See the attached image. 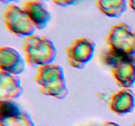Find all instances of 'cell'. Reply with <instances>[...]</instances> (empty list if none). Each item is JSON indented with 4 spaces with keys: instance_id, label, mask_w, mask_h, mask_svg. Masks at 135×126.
Returning a JSON list of instances; mask_svg holds the SVG:
<instances>
[{
    "instance_id": "6da1fadb",
    "label": "cell",
    "mask_w": 135,
    "mask_h": 126,
    "mask_svg": "<svg viewBox=\"0 0 135 126\" xmlns=\"http://www.w3.org/2000/svg\"><path fill=\"white\" fill-rule=\"evenodd\" d=\"M34 80L44 95L60 100L68 96L64 70L61 66L50 64L38 67Z\"/></svg>"
},
{
    "instance_id": "7a4b0ae2",
    "label": "cell",
    "mask_w": 135,
    "mask_h": 126,
    "mask_svg": "<svg viewBox=\"0 0 135 126\" xmlns=\"http://www.w3.org/2000/svg\"><path fill=\"white\" fill-rule=\"evenodd\" d=\"M22 49L25 60L31 66L52 64L57 55L56 48L51 40L34 34L24 38Z\"/></svg>"
},
{
    "instance_id": "3957f363",
    "label": "cell",
    "mask_w": 135,
    "mask_h": 126,
    "mask_svg": "<svg viewBox=\"0 0 135 126\" xmlns=\"http://www.w3.org/2000/svg\"><path fill=\"white\" fill-rule=\"evenodd\" d=\"M102 61L111 69L112 76L121 88H131L135 83V55H117L108 49L102 55Z\"/></svg>"
},
{
    "instance_id": "277c9868",
    "label": "cell",
    "mask_w": 135,
    "mask_h": 126,
    "mask_svg": "<svg viewBox=\"0 0 135 126\" xmlns=\"http://www.w3.org/2000/svg\"><path fill=\"white\" fill-rule=\"evenodd\" d=\"M108 49L117 55H135V32L124 22L112 26L106 38Z\"/></svg>"
},
{
    "instance_id": "5b68a950",
    "label": "cell",
    "mask_w": 135,
    "mask_h": 126,
    "mask_svg": "<svg viewBox=\"0 0 135 126\" xmlns=\"http://www.w3.org/2000/svg\"><path fill=\"white\" fill-rule=\"evenodd\" d=\"M3 20L6 28L20 38L34 35L36 30L25 9L14 4L8 5L5 8Z\"/></svg>"
},
{
    "instance_id": "8992f818",
    "label": "cell",
    "mask_w": 135,
    "mask_h": 126,
    "mask_svg": "<svg viewBox=\"0 0 135 126\" xmlns=\"http://www.w3.org/2000/svg\"><path fill=\"white\" fill-rule=\"evenodd\" d=\"M95 49L96 43L90 39L82 37L75 39L65 49L68 64L75 69H84L93 57Z\"/></svg>"
},
{
    "instance_id": "52a82bcc",
    "label": "cell",
    "mask_w": 135,
    "mask_h": 126,
    "mask_svg": "<svg viewBox=\"0 0 135 126\" xmlns=\"http://www.w3.org/2000/svg\"><path fill=\"white\" fill-rule=\"evenodd\" d=\"M25 70V62L17 50L6 46L0 48V71L18 76Z\"/></svg>"
},
{
    "instance_id": "ba28073f",
    "label": "cell",
    "mask_w": 135,
    "mask_h": 126,
    "mask_svg": "<svg viewBox=\"0 0 135 126\" xmlns=\"http://www.w3.org/2000/svg\"><path fill=\"white\" fill-rule=\"evenodd\" d=\"M134 107V94L129 88H122L113 93L109 101V110L119 116L131 113Z\"/></svg>"
},
{
    "instance_id": "9c48e42d",
    "label": "cell",
    "mask_w": 135,
    "mask_h": 126,
    "mask_svg": "<svg viewBox=\"0 0 135 126\" xmlns=\"http://www.w3.org/2000/svg\"><path fill=\"white\" fill-rule=\"evenodd\" d=\"M23 9L38 30L44 29L51 20V14L42 1H28L24 4Z\"/></svg>"
},
{
    "instance_id": "30bf717a",
    "label": "cell",
    "mask_w": 135,
    "mask_h": 126,
    "mask_svg": "<svg viewBox=\"0 0 135 126\" xmlns=\"http://www.w3.org/2000/svg\"><path fill=\"white\" fill-rule=\"evenodd\" d=\"M22 93L19 77L0 71V100H15Z\"/></svg>"
},
{
    "instance_id": "8fae6325",
    "label": "cell",
    "mask_w": 135,
    "mask_h": 126,
    "mask_svg": "<svg viewBox=\"0 0 135 126\" xmlns=\"http://www.w3.org/2000/svg\"><path fill=\"white\" fill-rule=\"evenodd\" d=\"M98 9L109 18H119L127 9L126 0H96Z\"/></svg>"
},
{
    "instance_id": "7c38bea8",
    "label": "cell",
    "mask_w": 135,
    "mask_h": 126,
    "mask_svg": "<svg viewBox=\"0 0 135 126\" xmlns=\"http://www.w3.org/2000/svg\"><path fill=\"white\" fill-rule=\"evenodd\" d=\"M0 126H35L32 119L28 113L22 112L0 118Z\"/></svg>"
},
{
    "instance_id": "4fadbf2b",
    "label": "cell",
    "mask_w": 135,
    "mask_h": 126,
    "mask_svg": "<svg viewBox=\"0 0 135 126\" xmlns=\"http://www.w3.org/2000/svg\"><path fill=\"white\" fill-rule=\"evenodd\" d=\"M23 110L14 100H0V118L21 113Z\"/></svg>"
},
{
    "instance_id": "5bb4252c",
    "label": "cell",
    "mask_w": 135,
    "mask_h": 126,
    "mask_svg": "<svg viewBox=\"0 0 135 126\" xmlns=\"http://www.w3.org/2000/svg\"><path fill=\"white\" fill-rule=\"evenodd\" d=\"M77 0H52L53 2L57 5H59L60 7H65L71 6L73 5Z\"/></svg>"
},
{
    "instance_id": "9a60e30c",
    "label": "cell",
    "mask_w": 135,
    "mask_h": 126,
    "mask_svg": "<svg viewBox=\"0 0 135 126\" xmlns=\"http://www.w3.org/2000/svg\"><path fill=\"white\" fill-rule=\"evenodd\" d=\"M100 126H121V125L117 124V123H115V122L105 121V122H103V123L100 125Z\"/></svg>"
},
{
    "instance_id": "2e32d148",
    "label": "cell",
    "mask_w": 135,
    "mask_h": 126,
    "mask_svg": "<svg viewBox=\"0 0 135 126\" xmlns=\"http://www.w3.org/2000/svg\"><path fill=\"white\" fill-rule=\"evenodd\" d=\"M129 4L130 7L135 11V0H129Z\"/></svg>"
},
{
    "instance_id": "e0dca14e",
    "label": "cell",
    "mask_w": 135,
    "mask_h": 126,
    "mask_svg": "<svg viewBox=\"0 0 135 126\" xmlns=\"http://www.w3.org/2000/svg\"><path fill=\"white\" fill-rule=\"evenodd\" d=\"M20 0H1V1L2 3L5 4H7V3H10L11 2H18Z\"/></svg>"
},
{
    "instance_id": "ac0fdd59",
    "label": "cell",
    "mask_w": 135,
    "mask_h": 126,
    "mask_svg": "<svg viewBox=\"0 0 135 126\" xmlns=\"http://www.w3.org/2000/svg\"><path fill=\"white\" fill-rule=\"evenodd\" d=\"M29 1H46V0H29Z\"/></svg>"
},
{
    "instance_id": "d6986e66",
    "label": "cell",
    "mask_w": 135,
    "mask_h": 126,
    "mask_svg": "<svg viewBox=\"0 0 135 126\" xmlns=\"http://www.w3.org/2000/svg\"><path fill=\"white\" fill-rule=\"evenodd\" d=\"M133 126H135V123H134V125H133Z\"/></svg>"
}]
</instances>
